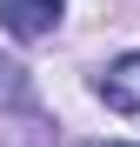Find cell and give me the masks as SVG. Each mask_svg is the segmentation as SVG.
Masks as SVG:
<instances>
[{
	"label": "cell",
	"mask_w": 140,
	"mask_h": 147,
	"mask_svg": "<svg viewBox=\"0 0 140 147\" xmlns=\"http://www.w3.org/2000/svg\"><path fill=\"white\" fill-rule=\"evenodd\" d=\"M60 0H0V27H7L13 40H40V34H54L60 27Z\"/></svg>",
	"instance_id": "obj_1"
},
{
	"label": "cell",
	"mask_w": 140,
	"mask_h": 147,
	"mask_svg": "<svg viewBox=\"0 0 140 147\" xmlns=\"http://www.w3.org/2000/svg\"><path fill=\"white\" fill-rule=\"evenodd\" d=\"M93 94H100L113 114H140V54H120L113 67H100Z\"/></svg>",
	"instance_id": "obj_2"
},
{
	"label": "cell",
	"mask_w": 140,
	"mask_h": 147,
	"mask_svg": "<svg viewBox=\"0 0 140 147\" xmlns=\"http://www.w3.org/2000/svg\"><path fill=\"white\" fill-rule=\"evenodd\" d=\"M0 107L7 114H27L33 107V87H27V74H20L13 60H0Z\"/></svg>",
	"instance_id": "obj_3"
}]
</instances>
